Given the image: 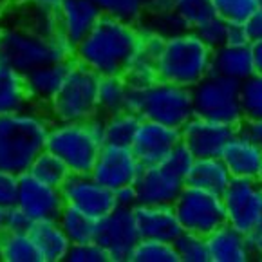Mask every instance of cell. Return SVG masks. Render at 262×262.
<instances>
[{
	"instance_id": "1",
	"label": "cell",
	"mask_w": 262,
	"mask_h": 262,
	"mask_svg": "<svg viewBox=\"0 0 262 262\" xmlns=\"http://www.w3.org/2000/svg\"><path fill=\"white\" fill-rule=\"evenodd\" d=\"M141 26L101 15L89 35L74 46L76 62L98 76H121L134 60Z\"/></svg>"
},
{
	"instance_id": "2",
	"label": "cell",
	"mask_w": 262,
	"mask_h": 262,
	"mask_svg": "<svg viewBox=\"0 0 262 262\" xmlns=\"http://www.w3.org/2000/svg\"><path fill=\"white\" fill-rule=\"evenodd\" d=\"M51 123L46 108L35 105L0 116V170L26 173L36 156L46 150Z\"/></svg>"
},
{
	"instance_id": "3",
	"label": "cell",
	"mask_w": 262,
	"mask_h": 262,
	"mask_svg": "<svg viewBox=\"0 0 262 262\" xmlns=\"http://www.w3.org/2000/svg\"><path fill=\"white\" fill-rule=\"evenodd\" d=\"M73 58L74 46L62 33L42 36L9 18L0 22V66L26 74L42 63L71 62Z\"/></svg>"
},
{
	"instance_id": "4",
	"label": "cell",
	"mask_w": 262,
	"mask_h": 262,
	"mask_svg": "<svg viewBox=\"0 0 262 262\" xmlns=\"http://www.w3.org/2000/svg\"><path fill=\"white\" fill-rule=\"evenodd\" d=\"M103 147V116L87 121H53L46 150L63 161L71 173H91L100 148Z\"/></svg>"
},
{
	"instance_id": "5",
	"label": "cell",
	"mask_w": 262,
	"mask_h": 262,
	"mask_svg": "<svg viewBox=\"0 0 262 262\" xmlns=\"http://www.w3.org/2000/svg\"><path fill=\"white\" fill-rule=\"evenodd\" d=\"M213 51L190 29L165 38L158 58V76L181 87H195L212 73Z\"/></svg>"
},
{
	"instance_id": "6",
	"label": "cell",
	"mask_w": 262,
	"mask_h": 262,
	"mask_svg": "<svg viewBox=\"0 0 262 262\" xmlns=\"http://www.w3.org/2000/svg\"><path fill=\"white\" fill-rule=\"evenodd\" d=\"M127 111L170 128H181L193 118L192 91L168 81H156L148 89H130L127 94Z\"/></svg>"
},
{
	"instance_id": "7",
	"label": "cell",
	"mask_w": 262,
	"mask_h": 262,
	"mask_svg": "<svg viewBox=\"0 0 262 262\" xmlns=\"http://www.w3.org/2000/svg\"><path fill=\"white\" fill-rule=\"evenodd\" d=\"M98 80L94 71L73 60L60 91L46 107L51 121H87L96 116Z\"/></svg>"
},
{
	"instance_id": "8",
	"label": "cell",
	"mask_w": 262,
	"mask_h": 262,
	"mask_svg": "<svg viewBox=\"0 0 262 262\" xmlns=\"http://www.w3.org/2000/svg\"><path fill=\"white\" fill-rule=\"evenodd\" d=\"M190 91H192L193 116L217 121V123H241L243 120L241 81L221 76L212 71Z\"/></svg>"
},
{
	"instance_id": "9",
	"label": "cell",
	"mask_w": 262,
	"mask_h": 262,
	"mask_svg": "<svg viewBox=\"0 0 262 262\" xmlns=\"http://www.w3.org/2000/svg\"><path fill=\"white\" fill-rule=\"evenodd\" d=\"M173 213L183 231L208 237L221 226L228 224L223 197L205 190L186 186L173 201Z\"/></svg>"
},
{
	"instance_id": "10",
	"label": "cell",
	"mask_w": 262,
	"mask_h": 262,
	"mask_svg": "<svg viewBox=\"0 0 262 262\" xmlns=\"http://www.w3.org/2000/svg\"><path fill=\"white\" fill-rule=\"evenodd\" d=\"M228 224L253 243L262 233V190L257 181L231 179L223 193Z\"/></svg>"
},
{
	"instance_id": "11",
	"label": "cell",
	"mask_w": 262,
	"mask_h": 262,
	"mask_svg": "<svg viewBox=\"0 0 262 262\" xmlns=\"http://www.w3.org/2000/svg\"><path fill=\"white\" fill-rule=\"evenodd\" d=\"M94 241L107 251L111 262H128V257L139 241L132 208L116 206L112 212L98 219Z\"/></svg>"
},
{
	"instance_id": "12",
	"label": "cell",
	"mask_w": 262,
	"mask_h": 262,
	"mask_svg": "<svg viewBox=\"0 0 262 262\" xmlns=\"http://www.w3.org/2000/svg\"><path fill=\"white\" fill-rule=\"evenodd\" d=\"M60 190L67 206H73L96 221L118 206L114 192L100 185L91 173H69Z\"/></svg>"
},
{
	"instance_id": "13",
	"label": "cell",
	"mask_w": 262,
	"mask_h": 262,
	"mask_svg": "<svg viewBox=\"0 0 262 262\" xmlns=\"http://www.w3.org/2000/svg\"><path fill=\"white\" fill-rule=\"evenodd\" d=\"M181 143L190 150L193 159L221 158V152L230 139L237 136V125L217 123L193 116L179 128Z\"/></svg>"
},
{
	"instance_id": "14",
	"label": "cell",
	"mask_w": 262,
	"mask_h": 262,
	"mask_svg": "<svg viewBox=\"0 0 262 262\" xmlns=\"http://www.w3.org/2000/svg\"><path fill=\"white\" fill-rule=\"evenodd\" d=\"M141 168L143 166L139 165L130 148L103 145L93 165L91 176L100 185L116 192V190L134 185Z\"/></svg>"
},
{
	"instance_id": "15",
	"label": "cell",
	"mask_w": 262,
	"mask_h": 262,
	"mask_svg": "<svg viewBox=\"0 0 262 262\" xmlns=\"http://www.w3.org/2000/svg\"><path fill=\"white\" fill-rule=\"evenodd\" d=\"M16 206L27 213V217L35 221L56 219L58 213L66 206L62 190L49 186L35 179L29 172L18 176V195Z\"/></svg>"
},
{
	"instance_id": "16",
	"label": "cell",
	"mask_w": 262,
	"mask_h": 262,
	"mask_svg": "<svg viewBox=\"0 0 262 262\" xmlns=\"http://www.w3.org/2000/svg\"><path fill=\"white\" fill-rule=\"evenodd\" d=\"M183 188L185 179L176 176L165 165L143 166L134 183L138 205L150 206H172Z\"/></svg>"
},
{
	"instance_id": "17",
	"label": "cell",
	"mask_w": 262,
	"mask_h": 262,
	"mask_svg": "<svg viewBox=\"0 0 262 262\" xmlns=\"http://www.w3.org/2000/svg\"><path fill=\"white\" fill-rule=\"evenodd\" d=\"M179 143H181V134L178 128L141 120L130 150L141 166H156L161 165Z\"/></svg>"
},
{
	"instance_id": "18",
	"label": "cell",
	"mask_w": 262,
	"mask_h": 262,
	"mask_svg": "<svg viewBox=\"0 0 262 262\" xmlns=\"http://www.w3.org/2000/svg\"><path fill=\"white\" fill-rule=\"evenodd\" d=\"M139 239L173 243L183 233L172 206L136 205L132 208Z\"/></svg>"
},
{
	"instance_id": "19",
	"label": "cell",
	"mask_w": 262,
	"mask_h": 262,
	"mask_svg": "<svg viewBox=\"0 0 262 262\" xmlns=\"http://www.w3.org/2000/svg\"><path fill=\"white\" fill-rule=\"evenodd\" d=\"M101 11L94 0H62L56 11L60 33L76 46L100 20Z\"/></svg>"
},
{
	"instance_id": "20",
	"label": "cell",
	"mask_w": 262,
	"mask_h": 262,
	"mask_svg": "<svg viewBox=\"0 0 262 262\" xmlns=\"http://www.w3.org/2000/svg\"><path fill=\"white\" fill-rule=\"evenodd\" d=\"M71 62L42 63V66L35 67V69L24 74L27 96H29L31 105L46 108L51 103V100L56 96L63 80H66L67 73H69Z\"/></svg>"
},
{
	"instance_id": "21",
	"label": "cell",
	"mask_w": 262,
	"mask_h": 262,
	"mask_svg": "<svg viewBox=\"0 0 262 262\" xmlns=\"http://www.w3.org/2000/svg\"><path fill=\"white\" fill-rule=\"evenodd\" d=\"M221 161L224 163L231 179L258 181L260 178L262 150L241 136H235L228 141L224 150L221 152Z\"/></svg>"
},
{
	"instance_id": "22",
	"label": "cell",
	"mask_w": 262,
	"mask_h": 262,
	"mask_svg": "<svg viewBox=\"0 0 262 262\" xmlns=\"http://www.w3.org/2000/svg\"><path fill=\"white\" fill-rule=\"evenodd\" d=\"M29 235L42 257V262L66 260L71 243L56 219L35 221L29 228Z\"/></svg>"
},
{
	"instance_id": "23",
	"label": "cell",
	"mask_w": 262,
	"mask_h": 262,
	"mask_svg": "<svg viewBox=\"0 0 262 262\" xmlns=\"http://www.w3.org/2000/svg\"><path fill=\"white\" fill-rule=\"evenodd\" d=\"M230 181V173H228L224 163L221 161V158H203L193 159L192 166L186 173L185 185L223 197Z\"/></svg>"
},
{
	"instance_id": "24",
	"label": "cell",
	"mask_w": 262,
	"mask_h": 262,
	"mask_svg": "<svg viewBox=\"0 0 262 262\" xmlns=\"http://www.w3.org/2000/svg\"><path fill=\"white\" fill-rule=\"evenodd\" d=\"M212 262H246L250 257V243L230 224H224L206 237Z\"/></svg>"
},
{
	"instance_id": "25",
	"label": "cell",
	"mask_w": 262,
	"mask_h": 262,
	"mask_svg": "<svg viewBox=\"0 0 262 262\" xmlns=\"http://www.w3.org/2000/svg\"><path fill=\"white\" fill-rule=\"evenodd\" d=\"M212 71L221 76L233 78L237 81H244L253 76V63H251L250 43L244 46H221L213 51Z\"/></svg>"
},
{
	"instance_id": "26",
	"label": "cell",
	"mask_w": 262,
	"mask_h": 262,
	"mask_svg": "<svg viewBox=\"0 0 262 262\" xmlns=\"http://www.w3.org/2000/svg\"><path fill=\"white\" fill-rule=\"evenodd\" d=\"M29 105L24 74L0 66V116L24 111Z\"/></svg>"
},
{
	"instance_id": "27",
	"label": "cell",
	"mask_w": 262,
	"mask_h": 262,
	"mask_svg": "<svg viewBox=\"0 0 262 262\" xmlns=\"http://www.w3.org/2000/svg\"><path fill=\"white\" fill-rule=\"evenodd\" d=\"M139 125H141V116L128 111L103 116V145L130 148Z\"/></svg>"
},
{
	"instance_id": "28",
	"label": "cell",
	"mask_w": 262,
	"mask_h": 262,
	"mask_svg": "<svg viewBox=\"0 0 262 262\" xmlns=\"http://www.w3.org/2000/svg\"><path fill=\"white\" fill-rule=\"evenodd\" d=\"M0 260L2 262H42L29 231L0 233Z\"/></svg>"
},
{
	"instance_id": "29",
	"label": "cell",
	"mask_w": 262,
	"mask_h": 262,
	"mask_svg": "<svg viewBox=\"0 0 262 262\" xmlns=\"http://www.w3.org/2000/svg\"><path fill=\"white\" fill-rule=\"evenodd\" d=\"M128 85L123 76H100L98 80V114L112 116L127 111Z\"/></svg>"
},
{
	"instance_id": "30",
	"label": "cell",
	"mask_w": 262,
	"mask_h": 262,
	"mask_svg": "<svg viewBox=\"0 0 262 262\" xmlns=\"http://www.w3.org/2000/svg\"><path fill=\"white\" fill-rule=\"evenodd\" d=\"M56 221L62 226L63 233L67 235L71 244L89 243L96 237L98 221L87 213L80 212V210L73 208V206H63L62 212L58 213Z\"/></svg>"
},
{
	"instance_id": "31",
	"label": "cell",
	"mask_w": 262,
	"mask_h": 262,
	"mask_svg": "<svg viewBox=\"0 0 262 262\" xmlns=\"http://www.w3.org/2000/svg\"><path fill=\"white\" fill-rule=\"evenodd\" d=\"M27 172L31 173L35 179H38V181L46 183L49 186H56V188H60L66 183V179L69 178L71 173L69 168L63 165L62 159L56 158L49 150H43L42 154L36 156Z\"/></svg>"
},
{
	"instance_id": "32",
	"label": "cell",
	"mask_w": 262,
	"mask_h": 262,
	"mask_svg": "<svg viewBox=\"0 0 262 262\" xmlns=\"http://www.w3.org/2000/svg\"><path fill=\"white\" fill-rule=\"evenodd\" d=\"M94 2L100 8L101 15L136 26L143 22L148 11V0H94Z\"/></svg>"
},
{
	"instance_id": "33",
	"label": "cell",
	"mask_w": 262,
	"mask_h": 262,
	"mask_svg": "<svg viewBox=\"0 0 262 262\" xmlns=\"http://www.w3.org/2000/svg\"><path fill=\"white\" fill-rule=\"evenodd\" d=\"M128 262H179L172 243L139 239L132 250Z\"/></svg>"
},
{
	"instance_id": "34",
	"label": "cell",
	"mask_w": 262,
	"mask_h": 262,
	"mask_svg": "<svg viewBox=\"0 0 262 262\" xmlns=\"http://www.w3.org/2000/svg\"><path fill=\"white\" fill-rule=\"evenodd\" d=\"M173 13L183 22L185 29L190 31L215 16L212 0H178L173 6Z\"/></svg>"
},
{
	"instance_id": "35",
	"label": "cell",
	"mask_w": 262,
	"mask_h": 262,
	"mask_svg": "<svg viewBox=\"0 0 262 262\" xmlns=\"http://www.w3.org/2000/svg\"><path fill=\"white\" fill-rule=\"evenodd\" d=\"M172 244L176 248L179 262H212L206 237L183 231Z\"/></svg>"
},
{
	"instance_id": "36",
	"label": "cell",
	"mask_w": 262,
	"mask_h": 262,
	"mask_svg": "<svg viewBox=\"0 0 262 262\" xmlns=\"http://www.w3.org/2000/svg\"><path fill=\"white\" fill-rule=\"evenodd\" d=\"M241 111L244 120H262V76L241 81Z\"/></svg>"
},
{
	"instance_id": "37",
	"label": "cell",
	"mask_w": 262,
	"mask_h": 262,
	"mask_svg": "<svg viewBox=\"0 0 262 262\" xmlns=\"http://www.w3.org/2000/svg\"><path fill=\"white\" fill-rule=\"evenodd\" d=\"M215 16L226 24H246V20L257 11L255 0H212Z\"/></svg>"
},
{
	"instance_id": "38",
	"label": "cell",
	"mask_w": 262,
	"mask_h": 262,
	"mask_svg": "<svg viewBox=\"0 0 262 262\" xmlns=\"http://www.w3.org/2000/svg\"><path fill=\"white\" fill-rule=\"evenodd\" d=\"M63 262H111V257L96 241H89V243L71 244Z\"/></svg>"
},
{
	"instance_id": "39",
	"label": "cell",
	"mask_w": 262,
	"mask_h": 262,
	"mask_svg": "<svg viewBox=\"0 0 262 262\" xmlns=\"http://www.w3.org/2000/svg\"><path fill=\"white\" fill-rule=\"evenodd\" d=\"M193 33L212 51L219 49L221 46L226 43V22H223L219 16H213L205 24H201L199 27L193 29Z\"/></svg>"
},
{
	"instance_id": "40",
	"label": "cell",
	"mask_w": 262,
	"mask_h": 262,
	"mask_svg": "<svg viewBox=\"0 0 262 262\" xmlns=\"http://www.w3.org/2000/svg\"><path fill=\"white\" fill-rule=\"evenodd\" d=\"M192 163H193V156L190 154V150L183 145V143H179L178 147L166 156V159L161 163V165H165L166 168H170L181 179H186V173H188Z\"/></svg>"
},
{
	"instance_id": "41",
	"label": "cell",
	"mask_w": 262,
	"mask_h": 262,
	"mask_svg": "<svg viewBox=\"0 0 262 262\" xmlns=\"http://www.w3.org/2000/svg\"><path fill=\"white\" fill-rule=\"evenodd\" d=\"M18 195V176L8 170H0V208L8 210L16 205Z\"/></svg>"
},
{
	"instance_id": "42",
	"label": "cell",
	"mask_w": 262,
	"mask_h": 262,
	"mask_svg": "<svg viewBox=\"0 0 262 262\" xmlns=\"http://www.w3.org/2000/svg\"><path fill=\"white\" fill-rule=\"evenodd\" d=\"M33 221L27 217V213L18 206L4 210V230L8 231H29Z\"/></svg>"
},
{
	"instance_id": "43",
	"label": "cell",
	"mask_w": 262,
	"mask_h": 262,
	"mask_svg": "<svg viewBox=\"0 0 262 262\" xmlns=\"http://www.w3.org/2000/svg\"><path fill=\"white\" fill-rule=\"evenodd\" d=\"M237 136L246 141L253 143L255 147L262 150V120H241L237 125Z\"/></svg>"
},
{
	"instance_id": "44",
	"label": "cell",
	"mask_w": 262,
	"mask_h": 262,
	"mask_svg": "<svg viewBox=\"0 0 262 262\" xmlns=\"http://www.w3.org/2000/svg\"><path fill=\"white\" fill-rule=\"evenodd\" d=\"M250 43L244 24H226V46H244Z\"/></svg>"
},
{
	"instance_id": "45",
	"label": "cell",
	"mask_w": 262,
	"mask_h": 262,
	"mask_svg": "<svg viewBox=\"0 0 262 262\" xmlns=\"http://www.w3.org/2000/svg\"><path fill=\"white\" fill-rule=\"evenodd\" d=\"M244 29H246V36L250 42L255 40H262V11H255L250 18L244 24Z\"/></svg>"
},
{
	"instance_id": "46",
	"label": "cell",
	"mask_w": 262,
	"mask_h": 262,
	"mask_svg": "<svg viewBox=\"0 0 262 262\" xmlns=\"http://www.w3.org/2000/svg\"><path fill=\"white\" fill-rule=\"evenodd\" d=\"M116 195V205L118 206H125V208H134L138 205L136 201V190L134 185L132 186H125V188H120L114 192Z\"/></svg>"
},
{
	"instance_id": "47",
	"label": "cell",
	"mask_w": 262,
	"mask_h": 262,
	"mask_svg": "<svg viewBox=\"0 0 262 262\" xmlns=\"http://www.w3.org/2000/svg\"><path fill=\"white\" fill-rule=\"evenodd\" d=\"M250 53H251V63H253V74L262 76V40L250 42Z\"/></svg>"
},
{
	"instance_id": "48",
	"label": "cell",
	"mask_w": 262,
	"mask_h": 262,
	"mask_svg": "<svg viewBox=\"0 0 262 262\" xmlns=\"http://www.w3.org/2000/svg\"><path fill=\"white\" fill-rule=\"evenodd\" d=\"M16 2H22V4L29 6V8L35 9H43V11H58L62 0H16Z\"/></svg>"
},
{
	"instance_id": "49",
	"label": "cell",
	"mask_w": 262,
	"mask_h": 262,
	"mask_svg": "<svg viewBox=\"0 0 262 262\" xmlns=\"http://www.w3.org/2000/svg\"><path fill=\"white\" fill-rule=\"evenodd\" d=\"M178 0H148V11L147 13H158V11H170L173 9Z\"/></svg>"
},
{
	"instance_id": "50",
	"label": "cell",
	"mask_w": 262,
	"mask_h": 262,
	"mask_svg": "<svg viewBox=\"0 0 262 262\" xmlns=\"http://www.w3.org/2000/svg\"><path fill=\"white\" fill-rule=\"evenodd\" d=\"M251 248H255V250H257L258 253L262 255V233H260V235L257 237V239L253 241V243H251Z\"/></svg>"
},
{
	"instance_id": "51",
	"label": "cell",
	"mask_w": 262,
	"mask_h": 262,
	"mask_svg": "<svg viewBox=\"0 0 262 262\" xmlns=\"http://www.w3.org/2000/svg\"><path fill=\"white\" fill-rule=\"evenodd\" d=\"M4 231V210L0 208V233Z\"/></svg>"
},
{
	"instance_id": "52",
	"label": "cell",
	"mask_w": 262,
	"mask_h": 262,
	"mask_svg": "<svg viewBox=\"0 0 262 262\" xmlns=\"http://www.w3.org/2000/svg\"><path fill=\"white\" fill-rule=\"evenodd\" d=\"M255 2H257V9H258V11H262V0H255Z\"/></svg>"
},
{
	"instance_id": "53",
	"label": "cell",
	"mask_w": 262,
	"mask_h": 262,
	"mask_svg": "<svg viewBox=\"0 0 262 262\" xmlns=\"http://www.w3.org/2000/svg\"><path fill=\"white\" fill-rule=\"evenodd\" d=\"M4 6H8V0H0V8H4Z\"/></svg>"
},
{
	"instance_id": "54",
	"label": "cell",
	"mask_w": 262,
	"mask_h": 262,
	"mask_svg": "<svg viewBox=\"0 0 262 262\" xmlns=\"http://www.w3.org/2000/svg\"><path fill=\"white\" fill-rule=\"evenodd\" d=\"M257 183H258V186H260V190H262V179H258Z\"/></svg>"
},
{
	"instance_id": "55",
	"label": "cell",
	"mask_w": 262,
	"mask_h": 262,
	"mask_svg": "<svg viewBox=\"0 0 262 262\" xmlns=\"http://www.w3.org/2000/svg\"><path fill=\"white\" fill-rule=\"evenodd\" d=\"M258 179H262V166H260V178H258Z\"/></svg>"
},
{
	"instance_id": "56",
	"label": "cell",
	"mask_w": 262,
	"mask_h": 262,
	"mask_svg": "<svg viewBox=\"0 0 262 262\" xmlns=\"http://www.w3.org/2000/svg\"><path fill=\"white\" fill-rule=\"evenodd\" d=\"M8 2H16V0H8Z\"/></svg>"
}]
</instances>
